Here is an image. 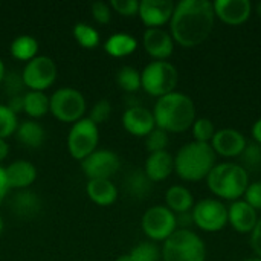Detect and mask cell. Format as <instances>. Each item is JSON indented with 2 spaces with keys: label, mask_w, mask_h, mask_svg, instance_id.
<instances>
[{
  "label": "cell",
  "mask_w": 261,
  "mask_h": 261,
  "mask_svg": "<svg viewBox=\"0 0 261 261\" xmlns=\"http://www.w3.org/2000/svg\"><path fill=\"white\" fill-rule=\"evenodd\" d=\"M15 138L17 141L28 147V148H40L46 139V132L34 119H26L23 122H18V127L15 130Z\"/></svg>",
  "instance_id": "cell-22"
},
{
  "label": "cell",
  "mask_w": 261,
  "mask_h": 261,
  "mask_svg": "<svg viewBox=\"0 0 261 261\" xmlns=\"http://www.w3.org/2000/svg\"><path fill=\"white\" fill-rule=\"evenodd\" d=\"M26 93V92H24ZM23 96L24 95H17V96H11V98H8V102H6V106L17 115V113H20V112H23Z\"/></svg>",
  "instance_id": "cell-43"
},
{
  "label": "cell",
  "mask_w": 261,
  "mask_h": 261,
  "mask_svg": "<svg viewBox=\"0 0 261 261\" xmlns=\"http://www.w3.org/2000/svg\"><path fill=\"white\" fill-rule=\"evenodd\" d=\"M87 104L84 95L73 87H61L49 98V112L61 122L75 124L84 118Z\"/></svg>",
  "instance_id": "cell-7"
},
{
  "label": "cell",
  "mask_w": 261,
  "mask_h": 261,
  "mask_svg": "<svg viewBox=\"0 0 261 261\" xmlns=\"http://www.w3.org/2000/svg\"><path fill=\"white\" fill-rule=\"evenodd\" d=\"M112 115V104L107 99H101L98 102L93 104L90 113H89V119L95 124V125H101L104 124Z\"/></svg>",
  "instance_id": "cell-37"
},
{
  "label": "cell",
  "mask_w": 261,
  "mask_h": 261,
  "mask_svg": "<svg viewBox=\"0 0 261 261\" xmlns=\"http://www.w3.org/2000/svg\"><path fill=\"white\" fill-rule=\"evenodd\" d=\"M257 11H258V14L261 15V3H258V6H257Z\"/></svg>",
  "instance_id": "cell-51"
},
{
  "label": "cell",
  "mask_w": 261,
  "mask_h": 261,
  "mask_svg": "<svg viewBox=\"0 0 261 261\" xmlns=\"http://www.w3.org/2000/svg\"><path fill=\"white\" fill-rule=\"evenodd\" d=\"M153 182L147 177L144 170H133L125 179V190L135 199H145L151 191Z\"/></svg>",
  "instance_id": "cell-27"
},
{
  "label": "cell",
  "mask_w": 261,
  "mask_h": 261,
  "mask_svg": "<svg viewBox=\"0 0 261 261\" xmlns=\"http://www.w3.org/2000/svg\"><path fill=\"white\" fill-rule=\"evenodd\" d=\"M138 47V40L127 32H116L110 35L104 43V50L115 58L132 55Z\"/></svg>",
  "instance_id": "cell-24"
},
{
  "label": "cell",
  "mask_w": 261,
  "mask_h": 261,
  "mask_svg": "<svg viewBox=\"0 0 261 261\" xmlns=\"http://www.w3.org/2000/svg\"><path fill=\"white\" fill-rule=\"evenodd\" d=\"M252 136H254L255 142L261 145V118L260 119H257V121L254 122V125H252Z\"/></svg>",
  "instance_id": "cell-45"
},
{
  "label": "cell",
  "mask_w": 261,
  "mask_h": 261,
  "mask_svg": "<svg viewBox=\"0 0 261 261\" xmlns=\"http://www.w3.org/2000/svg\"><path fill=\"white\" fill-rule=\"evenodd\" d=\"M214 6L210 0H182L170 20L171 37L184 47L203 43L214 28Z\"/></svg>",
  "instance_id": "cell-1"
},
{
  "label": "cell",
  "mask_w": 261,
  "mask_h": 261,
  "mask_svg": "<svg viewBox=\"0 0 261 261\" xmlns=\"http://www.w3.org/2000/svg\"><path fill=\"white\" fill-rule=\"evenodd\" d=\"M243 197H245V202L251 205L255 211H261V182L249 184Z\"/></svg>",
  "instance_id": "cell-40"
},
{
  "label": "cell",
  "mask_w": 261,
  "mask_h": 261,
  "mask_svg": "<svg viewBox=\"0 0 261 261\" xmlns=\"http://www.w3.org/2000/svg\"><path fill=\"white\" fill-rule=\"evenodd\" d=\"M245 261H261V258H258V257H254V258H248V260Z\"/></svg>",
  "instance_id": "cell-50"
},
{
  "label": "cell",
  "mask_w": 261,
  "mask_h": 261,
  "mask_svg": "<svg viewBox=\"0 0 261 261\" xmlns=\"http://www.w3.org/2000/svg\"><path fill=\"white\" fill-rule=\"evenodd\" d=\"M141 226L151 242H165L177 228L176 214L167 206L156 205L145 211Z\"/></svg>",
  "instance_id": "cell-10"
},
{
  "label": "cell",
  "mask_w": 261,
  "mask_h": 261,
  "mask_svg": "<svg viewBox=\"0 0 261 261\" xmlns=\"http://www.w3.org/2000/svg\"><path fill=\"white\" fill-rule=\"evenodd\" d=\"M21 78L28 90L44 92L57 80V66L52 58L46 55H37L34 60L24 64Z\"/></svg>",
  "instance_id": "cell-9"
},
{
  "label": "cell",
  "mask_w": 261,
  "mask_h": 261,
  "mask_svg": "<svg viewBox=\"0 0 261 261\" xmlns=\"http://www.w3.org/2000/svg\"><path fill=\"white\" fill-rule=\"evenodd\" d=\"M9 193V187H8V180H6V174H5V168L0 165V203L5 200V197Z\"/></svg>",
  "instance_id": "cell-44"
},
{
  "label": "cell",
  "mask_w": 261,
  "mask_h": 261,
  "mask_svg": "<svg viewBox=\"0 0 261 261\" xmlns=\"http://www.w3.org/2000/svg\"><path fill=\"white\" fill-rule=\"evenodd\" d=\"M122 125L130 135L136 138H147L156 128L153 112L141 106H132L124 112Z\"/></svg>",
  "instance_id": "cell-14"
},
{
  "label": "cell",
  "mask_w": 261,
  "mask_h": 261,
  "mask_svg": "<svg viewBox=\"0 0 261 261\" xmlns=\"http://www.w3.org/2000/svg\"><path fill=\"white\" fill-rule=\"evenodd\" d=\"M179 81L177 69L168 61H151L141 72L142 89L156 98H162L174 92Z\"/></svg>",
  "instance_id": "cell-6"
},
{
  "label": "cell",
  "mask_w": 261,
  "mask_h": 261,
  "mask_svg": "<svg viewBox=\"0 0 261 261\" xmlns=\"http://www.w3.org/2000/svg\"><path fill=\"white\" fill-rule=\"evenodd\" d=\"M11 211L20 219H32L41 211V200L29 190L17 191L11 199Z\"/></svg>",
  "instance_id": "cell-21"
},
{
  "label": "cell",
  "mask_w": 261,
  "mask_h": 261,
  "mask_svg": "<svg viewBox=\"0 0 261 261\" xmlns=\"http://www.w3.org/2000/svg\"><path fill=\"white\" fill-rule=\"evenodd\" d=\"M17 127H18L17 115L6 104H0V139L6 141L9 136L15 135Z\"/></svg>",
  "instance_id": "cell-32"
},
{
  "label": "cell",
  "mask_w": 261,
  "mask_h": 261,
  "mask_svg": "<svg viewBox=\"0 0 261 261\" xmlns=\"http://www.w3.org/2000/svg\"><path fill=\"white\" fill-rule=\"evenodd\" d=\"M92 17L98 24H107L112 20V8L104 2H95L92 5Z\"/></svg>",
  "instance_id": "cell-39"
},
{
  "label": "cell",
  "mask_w": 261,
  "mask_h": 261,
  "mask_svg": "<svg viewBox=\"0 0 261 261\" xmlns=\"http://www.w3.org/2000/svg\"><path fill=\"white\" fill-rule=\"evenodd\" d=\"M116 81H118V86L128 93H135L142 87L141 86V72L132 66L121 67L118 70Z\"/></svg>",
  "instance_id": "cell-30"
},
{
  "label": "cell",
  "mask_w": 261,
  "mask_h": 261,
  "mask_svg": "<svg viewBox=\"0 0 261 261\" xmlns=\"http://www.w3.org/2000/svg\"><path fill=\"white\" fill-rule=\"evenodd\" d=\"M176 223H177V226H180V229H188V228L194 223V222H193V214H191V211L176 214Z\"/></svg>",
  "instance_id": "cell-42"
},
{
  "label": "cell",
  "mask_w": 261,
  "mask_h": 261,
  "mask_svg": "<svg viewBox=\"0 0 261 261\" xmlns=\"http://www.w3.org/2000/svg\"><path fill=\"white\" fill-rule=\"evenodd\" d=\"M246 145H248V141L243 136V133H240L239 130H234V128H222V130L216 132V135L211 141V147H213L214 153L225 156V158L242 156Z\"/></svg>",
  "instance_id": "cell-15"
},
{
  "label": "cell",
  "mask_w": 261,
  "mask_h": 261,
  "mask_svg": "<svg viewBox=\"0 0 261 261\" xmlns=\"http://www.w3.org/2000/svg\"><path fill=\"white\" fill-rule=\"evenodd\" d=\"M251 245H252V249L255 251V254L258 255V258H261V217L257 222L255 229L251 234Z\"/></svg>",
  "instance_id": "cell-41"
},
{
  "label": "cell",
  "mask_w": 261,
  "mask_h": 261,
  "mask_svg": "<svg viewBox=\"0 0 261 261\" xmlns=\"http://www.w3.org/2000/svg\"><path fill=\"white\" fill-rule=\"evenodd\" d=\"M5 75H6V67H5V63H3L2 58H0V83L3 81Z\"/></svg>",
  "instance_id": "cell-47"
},
{
  "label": "cell",
  "mask_w": 261,
  "mask_h": 261,
  "mask_svg": "<svg viewBox=\"0 0 261 261\" xmlns=\"http://www.w3.org/2000/svg\"><path fill=\"white\" fill-rule=\"evenodd\" d=\"M11 55L18 61H31L37 57L38 41L32 35H18L11 43Z\"/></svg>",
  "instance_id": "cell-28"
},
{
  "label": "cell",
  "mask_w": 261,
  "mask_h": 261,
  "mask_svg": "<svg viewBox=\"0 0 261 261\" xmlns=\"http://www.w3.org/2000/svg\"><path fill=\"white\" fill-rule=\"evenodd\" d=\"M121 167V159L115 151L95 150L84 161H81V170L89 180H110Z\"/></svg>",
  "instance_id": "cell-12"
},
{
  "label": "cell",
  "mask_w": 261,
  "mask_h": 261,
  "mask_svg": "<svg viewBox=\"0 0 261 261\" xmlns=\"http://www.w3.org/2000/svg\"><path fill=\"white\" fill-rule=\"evenodd\" d=\"M73 37L84 49H93L99 44V32L87 23H76L73 26Z\"/></svg>",
  "instance_id": "cell-29"
},
{
  "label": "cell",
  "mask_w": 261,
  "mask_h": 261,
  "mask_svg": "<svg viewBox=\"0 0 261 261\" xmlns=\"http://www.w3.org/2000/svg\"><path fill=\"white\" fill-rule=\"evenodd\" d=\"M216 153L211 144L206 142H188L174 158V171L177 176L188 182H197L206 179L211 170L216 167Z\"/></svg>",
  "instance_id": "cell-3"
},
{
  "label": "cell",
  "mask_w": 261,
  "mask_h": 261,
  "mask_svg": "<svg viewBox=\"0 0 261 261\" xmlns=\"http://www.w3.org/2000/svg\"><path fill=\"white\" fill-rule=\"evenodd\" d=\"M144 47L147 54L156 61H165L174 50V40L171 34L162 28H151L144 32Z\"/></svg>",
  "instance_id": "cell-17"
},
{
  "label": "cell",
  "mask_w": 261,
  "mask_h": 261,
  "mask_svg": "<svg viewBox=\"0 0 261 261\" xmlns=\"http://www.w3.org/2000/svg\"><path fill=\"white\" fill-rule=\"evenodd\" d=\"M243 158V164H245V170H257L261 167V145L254 142V144H248L245 151L242 153Z\"/></svg>",
  "instance_id": "cell-36"
},
{
  "label": "cell",
  "mask_w": 261,
  "mask_h": 261,
  "mask_svg": "<svg viewBox=\"0 0 261 261\" xmlns=\"http://www.w3.org/2000/svg\"><path fill=\"white\" fill-rule=\"evenodd\" d=\"M23 112L32 119L44 116L49 112V96L44 92L28 90L23 96Z\"/></svg>",
  "instance_id": "cell-26"
},
{
  "label": "cell",
  "mask_w": 261,
  "mask_h": 261,
  "mask_svg": "<svg viewBox=\"0 0 261 261\" xmlns=\"http://www.w3.org/2000/svg\"><path fill=\"white\" fill-rule=\"evenodd\" d=\"M206 182L210 191L214 196L236 202L245 194L249 185V176L242 165L234 162H223L211 170Z\"/></svg>",
  "instance_id": "cell-4"
},
{
  "label": "cell",
  "mask_w": 261,
  "mask_h": 261,
  "mask_svg": "<svg viewBox=\"0 0 261 261\" xmlns=\"http://www.w3.org/2000/svg\"><path fill=\"white\" fill-rule=\"evenodd\" d=\"M2 231H3V219L0 216V234H2Z\"/></svg>",
  "instance_id": "cell-49"
},
{
  "label": "cell",
  "mask_w": 261,
  "mask_h": 261,
  "mask_svg": "<svg viewBox=\"0 0 261 261\" xmlns=\"http://www.w3.org/2000/svg\"><path fill=\"white\" fill-rule=\"evenodd\" d=\"M9 190H28L37 179V168L28 161H15L5 168Z\"/></svg>",
  "instance_id": "cell-19"
},
{
  "label": "cell",
  "mask_w": 261,
  "mask_h": 261,
  "mask_svg": "<svg viewBox=\"0 0 261 261\" xmlns=\"http://www.w3.org/2000/svg\"><path fill=\"white\" fill-rule=\"evenodd\" d=\"M115 261H130V257H128V254H122V255H119Z\"/></svg>",
  "instance_id": "cell-48"
},
{
  "label": "cell",
  "mask_w": 261,
  "mask_h": 261,
  "mask_svg": "<svg viewBox=\"0 0 261 261\" xmlns=\"http://www.w3.org/2000/svg\"><path fill=\"white\" fill-rule=\"evenodd\" d=\"M193 222L197 228L206 232L222 231L228 223V208L216 199H203L194 205Z\"/></svg>",
  "instance_id": "cell-11"
},
{
  "label": "cell",
  "mask_w": 261,
  "mask_h": 261,
  "mask_svg": "<svg viewBox=\"0 0 261 261\" xmlns=\"http://www.w3.org/2000/svg\"><path fill=\"white\" fill-rule=\"evenodd\" d=\"M165 202H167V208L171 210L174 214L188 213L193 211L194 208V199L191 191L182 185H174L168 188L165 194Z\"/></svg>",
  "instance_id": "cell-25"
},
{
  "label": "cell",
  "mask_w": 261,
  "mask_h": 261,
  "mask_svg": "<svg viewBox=\"0 0 261 261\" xmlns=\"http://www.w3.org/2000/svg\"><path fill=\"white\" fill-rule=\"evenodd\" d=\"M193 135H194V139L197 142H206V144H210V141H213V138L216 135V127H214V124H213L211 119H208V118H199L193 124Z\"/></svg>",
  "instance_id": "cell-33"
},
{
  "label": "cell",
  "mask_w": 261,
  "mask_h": 261,
  "mask_svg": "<svg viewBox=\"0 0 261 261\" xmlns=\"http://www.w3.org/2000/svg\"><path fill=\"white\" fill-rule=\"evenodd\" d=\"M110 8L124 17H133L139 12V2L138 0H112Z\"/></svg>",
  "instance_id": "cell-38"
},
{
  "label": "cell",
  "mask_w": 261,
  "mask_h": 261,
  "mask_svg": "<svg viewBox=\"0 0 261 261\" xmlns=\"http://www.w3.org/2000/svg\"><path fill=\"white\" fill-rule=\"evenodd\" d=\"M168 133L161 130V128H154L147 138H145V147L150 153H158V151H165L167 145H168Z\"/></svg>",
  "instance_id": "cell-35"
},
{
  "label": "cell",
  "mask_w": 261,
  "mask_h": 261,
  "mask_svg": "<svg viewBox=\"0 0 261 261\" xmlns=\"http://www.w3.org/2000/svg\"><path fill=\"white\" fill-rule=\"evenodd\" d=\"M2 83L5 86V92H6L8 98L17 96V95H24L26 87H24L21 73H18V72H6Z\"/></svg>",
  "instance_id": "cell-34"
},
{
  "label": "cell",
  "mask_w": 261,
  "mask_h": 261,
  "mask_svg": "<svg viewBox=\"0 0 261 261\" xmlns=\"http://www.w3.org/2000/svg\"><path fill=\"white\" fill-rule=\"evenodd\" d=\"M144 171L151 182H162L174 171V158L167 150L150 153Z\"/></svg>",
  "instance_id": "cell-20"
},
{
  "label": "cell",
  "mask_w": 261,
  "mask_h": 261,
  "mask_svg": "<svg viewBox=\"0 0 261 261\" xmlns=\"http://www.w3.org/2000/svg\"><path fill=\"white\" fill-rule=\"evenodd\" d=\"M174 3L171 0H142L139 2V12L142 23L147 29L162 28L168 23L174 12Z\"/></svg>",
  "instance_id": "cell-13"
},
{
  "label": "cell",
  "mask_w": 261,
  "mask_h": 261,
  "mask_svg": "<svg viewBox=\"0 0 261 261\" xmlns=\"http://www.w3.org/2000/svg\"><path fill=\"white\" fill-rule=\"evenodd\" d=\"M130 261H159L162 252L154 242H141L128 252Z\"/></svg>",
  "instance_id": "cell-31"
},
{
  "label": "cell",
  "mask_w": 261,
  "mask_h": 261,
  "mask_svg": "<svg viewBox=\"0 0 261 261\" xmlns=\"http://www.w3.org/2000/svg\"><path fill=\"white\" fill-rule=\"evenodd\" d=\"M99 128L89 118H83L72 124L67 135V150L69 154L76 161H84L89 154L98 150Z\"/></svg>",
  "instance_id": "cell-8"
},
{
  "label": "cell",
  "mask_w": 261,
  "mask_h": 261,
  "mask_svg": "<svg viewBox=\"0 0 261 261\" xmlns=\"http://www.w3.org/2000/svg\"><path fill=\"white\" fill-rule=\"evenodd\" d=\"M214 14L226 24L239 26L248 21L252 12L249 0H216L213 3Z\"/></svg>",
  "instance_id": "cell-16"
},
{
  "label": "cell",
  "mask_w": 261,
  "mask_h": 261,
  "mask_svg": "<svg viewBox=\"0 0 261 261\" xmlns=\"http://www.w3.org/2000/svg\"><path fill=\"white\" fill-rule=\"evenodd\" d=\"M257 211L245 200H236L228 208V223H231V226L240 234H252L257 226Z\"/></svg>",
  "instance_id": "cell-18"
},
{
  "label": "cell",
  "mask_w": 261,
  "mask_h": 261,
  "mask_svg": "<svg viewBox=\"0 0 261 261\" xmlns=\"http://www.w3.org/2000/svg\"><path fill=\"white\" fill-rule=\"evenodd\" d=\"M164 261H205L206 248L203 240L190 229H176L162 248Z\"/></svg>",
  "instance_id": "cell-5"
},
{
  "label": "cell",
  "mask_w": 261,
  "mask_h": 261,
  "mask_svg": "<svg viewBox=\"0 0 261 261\" xmlns=\"http://www.w3.org/2000/svg\"><path fill=\"white\" fill-rule=\"evenodd\" d=\"M86 193L89 199L99 206H110L118 199V190L112 180H89Z\"/></svg>",
  "instance_id": "cell-23"
},
{
  "label": "cell",
  "mask_w": 261,
  "mask_h": 261,
  "mask_svg": "<svg viewBox=\"0 0 261 261\" xmlns=\"http://www.w3.org/2000/svg\"><path fill=\"white\" fill-rule=\"evenodd\" d=\"M9 154V145L5 139H0V162H3Z\"/></svg>",
  "instance_id": "cell-46"
},
{
  "label": "cell",
  "mask_w": 261,
  "mask_h": 261,
  "mask_svg": "<svg viewBox=\"0 0 261 261\" xmlns=\"http://www.w3.org/2000/svg\"><path fill=\"white\" fill-rule=\"evenodd\" d=\"M153 116L158 128L167 133H182L193 127L196 121V107L188 95L171 92L158 98Z\"/></svg>",
  "instance_id": "cell-2"
}]
</instances>
